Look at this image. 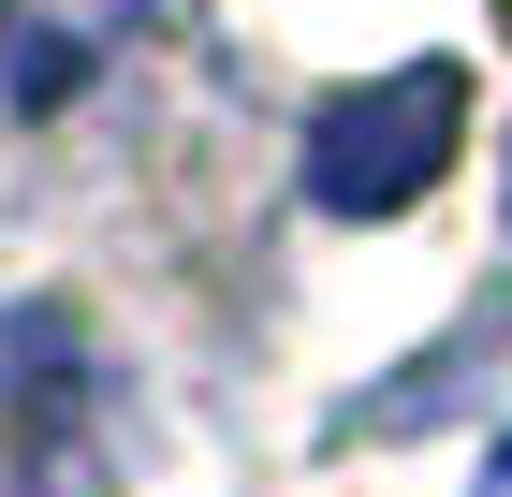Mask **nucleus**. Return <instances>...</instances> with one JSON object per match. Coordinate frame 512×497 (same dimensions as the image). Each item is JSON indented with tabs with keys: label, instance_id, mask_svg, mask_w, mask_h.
<instances>
[{
	"label": "nucleus",
	"instance_id": "nucleus-1",
	"mask_svg": "<svg viewBox=\"0 0 512 497\" xmlns=\"http://www.w3.org/2000/svg\"><path fill=\"white\" fill-rule=\"evenodd\" d=\"M469 147V74L454 59H395L308 117V205L322 220H395L439 191V161Z\"/></svg>",
	"mask_w": 512,
	"mask_h": 497
},
{
	"label": "nucleus",
	"instance_id": "nucleus-2",
	"mask_svg": "<svg viewBox=\"0 0 512 497\" xmlns=\"http://www.w3.org/2000/svg\"><path fill=\"white\" fill-rule=\"evenodd\" d=\"M498 468H512V439H498Z\"/></svg>",
	"mask_w": 512,
	"mask_h": 497
}]
</instances>
